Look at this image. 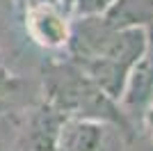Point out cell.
<instances>
[{
    "label": "cell",
    "mask_w": 153,
    "mask_h": 151,
    "mask_svg": "<svg viewBox=\"0 0 153 151\" xmlns=\"http://www.w3.org/2000/svg\"><path fill=\"white\" fill-rule=\"evenodd\" d=\"M44 101L64 117L96 119L128 131L126 114L121 112L119 103L101 92L73 62H57L44 69Z\"/></svg>",
    "instance_id": "1"
},
{
    "label": "cell",
    "mask_w": 153,
    "mask_h": 151,
    "mask_svg": "<svg viewBox=\"0 0 153 151\" xmlns=\"http://www.w3.org/2000/svg\"><path fill=\"white\" fill-rule=\"evenodd\" d=\"M151 44L146 23H121L110 34L108 44L94 60L76 64L96 87L105 92L110 99L119 101L123 82L133 64L144 55V50Z\"/></svg>",
    "instance_id": "2"
},
{
    "label": "cell",
    "mask_w": 153,
    "mask_h": 151,
    "mask_svg": "<svg viewBox=\"0 0 153 151\" xmlns=\"http://www.w3.org/2000/svg\"><path fill=\"white\" fill-rule=\"evenodd\" d=\"M25 32L41 48H66L71 34V14L57 0H34L25 7Z\"/></svg>",
    "instance_id": "3"
},
{
    "label": "cell",
    "mask_w": 153,
    "mask_h": 151,
    "mask_svg": "<svg viewBox=\"0 0 153 151\" xmlns=\"http://www.w3.org/2000/svg\"><path fill=\"white\" fill-rule=\"evenodd\" d=\"M119 108L126 117L140 114L144 117L153 103V44L144 50V55L133 64V69L128 71V78L123 82L121 96H119Z\"/></svg>",
    "instance_id": "4"
},
{
    "label": "cell",
    "mask_w": 153,
    "mask_h": 151,
    "mask_svg": "<svg viewBox=\"0 0 153 151\" xmlns=\"http://www.w3.org/2000/svg\"><path fill=\"white\" fill-rule=\"evenodd\" d=\"M105 121L66 117L57 135V151H105Z\"/></svg>",
    "instance_id": "5"
},
{
    "label": "cell",
    "mask_w": 153,
    "mask_h": 151,
    "mask_svg": "<svg viewBox=\"0 0 153 151\" xmlns=\"http://www.w3.org/2000/svg\"><path fill=\"white\" fill-rule=\"evenodd\" d=\"M25 80L0 67V114L14 112L25 101Z\"/></svg>",
    "instance_id": "6"
},
{
    "label": "cell",
    "mask_w": 153,
    "mask_h": 151,
    "mask_svg": "<svg viewBox=\"0 0 153 151\" xmlns=\"http://www.w3.org/2000/svg\"><path fill=\"white\" fill-rule=\"evenodd\" d=\"M119 0H76L73 14L82 16V14H108Z\"/></svg>",
    "instance_id": "7"
},
{
    "label": "cell",
    "mask_w": 153,
    "mask_h": 151,
    "mask_svg": "<svg viewBox=\"0 0 153 151\" xmlns=\"http://www.w3.org/2000/svg\"><path fill=\"white\" fill-rule=\"evenodd\" d=\"M142 124H144V131H146L149 140L153 142V103H151V108H149L146 112H144V117H142Z\"/></svg>",
    "instance_id": "8"
},
{
    "label": "cell",
    "mask_w": 153,
    "mask_h": 151,
    "mask_svg": "<svg viewBox=\"0 0 153 151\" xmlns=\"http://www.w3.org/2000/svg\"><path fill=\"white\" fill-rule=\"evenodd\" d=\"M57 2H59V5H62L69 14H73V5H76V0H57Z\"/></svg>",
    "instance_id": "9"
},
{
    "label": "cell",
    "mask_w": 153,
    "mask_h": 151,
    "mask_svg": "<svg viewBox=\"0 0 153 151\" xmlns=\"http://www.w3.org/2000/svg\"><path fill=\"white\" fill-rule=\"evenodd\" d=\"M2 32H5V23H2V16H0V44H2Z\"/></svg>",
    "instance_id": "10"
}]
</instances>
